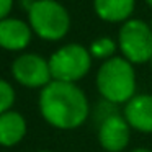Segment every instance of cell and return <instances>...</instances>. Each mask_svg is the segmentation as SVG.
Returning a JSON list of instances; mask_svg holds the SVG:
<instances>
[{
    "label": "cell",
    "mask_w": 152,
    "mask_h": 152,
    "mask_svg": "<svg viewBox=\"0 0 152 152\" xmlns=\"http://www.w3.org/2000/svg\"><path fill=\"white\" fill-rule=\"evenodd\" d=\"M151 67H152V59H151Z\"/></svg>",
    "instance_id": "19"
},
{
    "label": "cell",
    "mask_w": 152,
    "mask_h": 152,
    "mask_svg": "<svg viewBox=\"0 0 152 152\" xmlns=\"http://www.w3.org/2000/svg\"><path fill=\"white\" fill-rule=\"evenodd\" d=\"M116 49H118V43L110 36L96 38V39L92 41V44H90V48H88V51H90L93 59H102V61L115 57Z\"/></svg>",
    "instance_id": "12"
},
{
    "label": "cell",
    "mask_w": 152,
    "mask_h": 152,
    "mask_svg": "<svg viewBox=\"0 0 152 152\" xmlns=\"http://www.w3.org/2000/svg\"><path fill=\"white\" fill-rule=\"evenodd\" d=\"M92 54L88 48L77 43H69L59 48L49 57V69L53 80L75 83L90 72Z\"/></svg>",
    "instance_id": "4"
},
{
    "label": "cell",
    "mask_w": 152,
    "mask_h": 152,
    "mask_svg": "<svg viewBox=\"0 0 152 152\" xmlns=\"http://www.w3.org/2000/svg\"><path fill=\"white\" fill-rule=\"evenodd\" d=\"M26 134V121L18 111H5L0 115V145L12 147Z\"/></svg>",
    "instance_id": "11"
},
{
    "label": "cell",
    "mask_w": 152,
    "mask_h": 152,
    "mask_svg": "<svg viewBox=\"0 0 152 152\" xmlns=\"http://www.w3.org/2000/svg\"><path fill=\"white\" fill-rule=\"evenodd\" d=\"M123 116L131 129L141 132H152V95L141 93L134 95L124 105Z\"/></svg>",
    "instance_id": "9"
},
{
    "label": "cell",
    "mask_w": 152,
    "mask_h": 152,
    "mask_svg": "<svg viewBox=\"0 0 152 152\" xmlns=\"http://www.w3.org/2000/svg\"><path fill=\"white\" fill-rule=\"evenodd\" d=\"M131 137V126L126 118L119 113L108 116L98 124V141L105 151L121 152L129 144Z\"/></svg>",
    "instance_id": "7"
},
{
    "label": "cell",
    "mask_w": 152,
    "mask_h": 152,
    "mask_svg": "<svg viewBox=\"0 0 152 152\" xmlns=\"http://www.w3.org/2000/svg\"><path fill=\"white\" fill-rule=\"evenodd\" d=\"M15 103V90L7 80L0 79V115L10 111Z\"/></svg>",
    "instance_id": "13"
},
{
    "label": "cell",
    "mask_w": 152,
    "mask_h": 152,
    "mask_svg": "<svg viewBox=\"0 0 152 152\" xmlns=\"http://www.w3.org/2000/svg\"><path fill=\"white\" fill-rule=\"evenodd\" d=\"M131 152H152L151 149H145V147H137V149H134V151H131Z\"/></svg>",
    "instance_id": "15"
},
{
    "label": "cell",
    "mask_w": 152,
    "mask_h": 152,
    "mask_svg": "<svg viewBox=\"0 0 152 152\" xmlns=\"http://www.w3.org/2000/svg\"><path fill=\"white\" fill-rule=\"evenodd\" d=\"M41 152H49V151H41Z\"/></svg>",
    "instance_id": "18"
},
{
    "label": "cell",
    "mask_w": 152,
    "mask_h": 152,
    "mask_svg": "<svg viewBox=\"0 0 152 152\" xmlns=\"http://www.w3.org/2000/svg\"><path fill=\"white\" fill-rule=\"evenodd\" d=\"M28 23L44 41H59L70 30V15L57 0H34L28 10Z\"/></svg>",
    "instance_id": "3"
},
{
    "label": "cell",
    "mask_w": 152,
    "mask_h": 152,
    "mask_svg": "<svg viewBox=\"0 0 152 152\" xmlns=\"http://www.w3.org/2000/svg\"><path fill=\"white\" fill-rule=\"evenodd\" d=\"M33 30L30 23L20 18H4L0 20V48L7 51H23L31 43Z\"/></svg>",
    "instance_id": "8"
},
{
    "label": "cell",
    "mask_w": 152,
    "mask_h": 152,
    "mask_svg": "<svg viewBox=\"0 0 152 152\" xmlns=\"http://www.w3.org/2000/svg\"><path fill=\"white\" fill-rule=\"evenodd\" d=\"M39 111L53 128L69 131L85 123L90 115V105L79 85L51 80L41 88Z\"/></svg>",
    "instance_id": "1"
},
{
    "label": "cell",
    "mask_w": 152,
    "mask_h": 152,
    "mask_svg": "<svg viewBox=\"0 0 152 152\" xmlns=\"http://www.w3.org/2000/svg\"><path fill=\"white\" fill-rule=\"evenodd\" d=\"M12 75L20 85L28 88H43L53 80L49 61L34 53H25L12 64Z\"/></svg>",
    "instance_id": "6"
},
{
    "label": "cell",
    "mask_w": 152,
    "mask_h": 152,
    "mask_svg": "<svg viewBox=\"0 0 152 152\" xmlns=\"http://www.w3.org/2000/svg\"><path fill=\"white\" fill-rule=\"evenodd\" d=\"M118 49L131 64H145L152 59V28L141 18H129L118 31Z\"/></svg>",
    "instance_id": "5"
},
{
    "label": "cell",
    "mask_w": 152,
    "mask_h": 152,
    "mask_svg": "<svg viewBox=\"0 0 152 152\" xmlns=\"http://www.w3.org/2000/svg\"><path fill=\"white\" fill-rule=\"evenodd\" d=\"M12 7H13V0H0V20L8 17Z\"/></svg>",
    "instance_id": "14"
},
{
    "label": "cell",
    "mask_w": 152,
    "mask_h": 152,
    "mask_svg": "<svg viewBox=\"0 0 152 152\" xmlns=\"http://www.w3.org/2000/svg\"><path fill=\"white\" fill-rule=\"evenodd\" d=\"M136 0H93V10L106 23H124L131 18Z\"/></svg>",
    "instance_id": "10"
},
{
    "label": "cell",
    "mask_w": 152,
    "mask_h": 152,
    "mask_svg": "<svg viewBox=\"0 0 152 152\" xmlns=\"http://www.w3.org/2000/svg\"><path fill=\"white\" fill-rule=\"evenodd\" d=\"M149 25H151V28H152V18H151V23H149Z\"/></svg>",
    "instance_id": "17"
},
{
    "label": "cell",
    "mask_w": 152,
    "mask_h": 152,
    "mask_svg": "<svg viewBox=\"0 0 152 152\" xmlns=\"http://www.w3.org/2000/svg\"><path fill=\"white\" fill-rule=\"evenodd\" d=\"M96 88L102 98L116 105H126L136 95L134 64L123 56L103 61L96 72Z\"/></svg>",
    "instance_id": "2"
},
{
    "label": "cell",
    "mask_w": 152,
    "mask_h": 152,
    "mask_svg": "<svg viewBox=\"0 0 152 152\" xmlns=\"http://www.w3.org/2000/svg\"><path fill=\"white\" fill-rule=\"evenodd\" d=\"M144 2H145V4H147V5H149V7H151V8H152V0H144Z\"/></svg>",
    "instance_id": "16"
}]
</instances>
